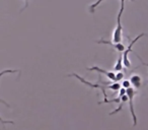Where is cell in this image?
I'll list each match as a JSON object with an SVG mask.
<instances>
[{
	"label": "cell",
	"mask_w": 148,
	"mask_h": 130,
	"mask_svg": "<svg viewBox=\"0 0 148 130\" xmlns=\"http://www.w3.org/2000/svg\"><path fill=\"white\" fill-rule=\"evenodd\" d=\"M137 91H136L135 89L133 87H130V89H127V93L126 95L128 96V99H129V109H130V113L132 115V119H133V126L137 125V117H136V114H135V110H134V97L136 96Z\"/></svg>",
	"instance_id": "4"
},
{
	"label": "cell",
	"mask_w": 148,
	"mask_h": 130,
	"mask_svg": "<svg viewBox=\"0 0 148 130\" xmlns=\"http://www.w3.org/2000/svg\"><path fill=\"white\" fill-rule=\"evenodd\" d=\"M125 9V0H121V7H120L119 13L117 17V25L114 30L113 34V43H121L122 41V33H123V28L121 23V17Z\"/></svg>",
	"instance_id": "1"
},
{
	"label": "cell",
	"mask_w": 148,
	"mask_h": 130,
	"mask_svg": "<svg viewBox=\"0 0 148 130\" xmlns=\"http://www.w3.org/2000/svg\"><path fill=\"white\" fill-rule=\"evenodd\" d=\"M132 1H133V0H132Z\"/></svg>",
	"instance_id": "14"
},
{
	"label": "cell",
	"mask_w": 148,
	"mask_h": 130,
	"mask_svg": "<svg viewBox=\"0 0 148 130\" xmlns=\"http://www.w3.org/2000/svg\"><path fill=\"white\" fill-rule=\"evenodd\" d=\"M143 36H145V34H141V35L137 36L134 40H132V41L130 42L129 46H128V47L126 48L125 51H124V53H123V64L126 68H130V67H131V62H130V60H129V53H131L132 52V48H133L134 44H135L139 39H141Z\"/></svg>",
	"instance_id": "3"
},
{
	"label": "cell",
	"mask_w": 148,
	"mask_h": 130,
	"mask_svg": "<svg viewBox=\"0 0 148 130\" xmlns=\"http://www.w3.org/2000/svg\"><path fill=\"white\" fill-rule=\"evenodd\" d=\"M129 80H130L131 85H133L135 89H139L140 87H141V85H142V77L140 76V75H138V74L132 75V76L130 77Z\"/></svg>",
	"instance_id": "7"
},
{
	"label": "cell",
	"mask_w": 148,
	"mask_h": 130,
	"mask_svg": "<svg viewBox=\"0 0 148 130\" xmlns=\"http://www.w3.org/2000/svg\"><path fill=\"white\" fill-rule=\"evenodd\" d=\"M121 87H123V89H130V87H131V83H130L129 79H124V80L122 81Z\"/></svg>",
	"instance_id": "10"
},
{
	"label": "cell",
	"mask_w": 148,
	"mask_h": 130,
	"mask_svg": "<svg viewBox=\"0 0 148 130\" xmlns=\"http://www.w3.org/2000/svg\"><path fill=\"white\" fill-rule=\"evenodd\" d=\"M123 67H124V64H123V55L120 54L119 58H118L117 62H116L115 66H114V71L116 72H120V71L123 70Z\"/></svg>",
	"instance_id": "9"
},
{
	"label": "cell",
	"mask_w": 148,
	"mask_h": 130,
	"mask_svg": "<svg viewBox=\"0 0 148 130\" xmlns=\"http://www.w3.org/2000/svg\"><path fill=\"white\" fill-rule=\"evenodd\" d=\"M97 44H107V45L112 46L114 49H116L118 52H120V53H121V52H124L126 50V47L122 43H113V42L106 41V40H103V39H101V40H99V41H97Z\"/></svg>",
	"instance_id": "6"
},
{
	"label": "cell",
	"mask_w": 148,
	"mask_h": 130,
	"mask_svg": "<svg viewBox=\"0 0 148 130\" xmlns=\"http://www.w3.org/2000/svg\"><path fill=\"white\" fill-rule=\"evenodd\" d=\"M128 101H129V99H128V96L127 95L123 96V97L121 98V103L119 104V107H118L116 110H114V111H112L111 113H110V115H115V114L119 113V112L123 109V106L125 105V103H126V102H128Z\"/></svg>",
	"instance_id": "8"
},
{
	"label": "cell",
	"mask_w": 148,
	"mask_h": 130,
	"mask_svg": "<svg viewBox=\"0 0 148 130\" xmlns=\"http://www.w3.org/2000/svg\"><path fill=\"white\" fill-rule=\"evenodd\" d=\"M136 56H137V57H138V59H139V60H140V61H141V63H142V64H143V65H146V66H147V67H148V63H145V62H144V61H143V60H142V59H141V57H139V56H138V55H137V54H136Z\"/></svg>",
	"instance_id": "12"
},
{
	"label": "cell",
	"mask_w": 148,
	"mask_h": 130,
	"mask_svg": "<svg viewBox=\"0 0 148 130\" xmlns=\"http://www.w3.org/2000/svg\"><path fill=\"white\" fill-rule=\"evenodd\" d=\"M87 70H89V71H97V72H99V73H103V74H105L106 76L110 79V80L115 81V83H116V72L109 71V70H105V69L101 68V67H99V66H92V67H89V68L87 67Z\"/></svg>",
	"instance_id": "5"
},
{
	"label": "cell",
	"mask_w": 148,
	"mask_h": 130,
	"mask_svg": "<svg viewBox=\"0 0 148 130\" xmlns=\"http://www.w3.org/2000/svg\"><path fill=\"white\" fill-rule=\"evenodd\" d=\"M23 1H25V6H23V9H25L27 6H29V0H23Z\"/></svg>",
	"instance_id": "13"
},
{
	"label": "cell",
	"mask_w": 148,
	"mask_h": 130,
	"mask_svg": "<svg viewBox=\"0 0 148 130\" xmlns=\"http://www.w3.org/2000/svg\"><path fill=\"white\" fill-rule=\"evenodd\" d=\"M68 76H74V77H76V78L78 79V80L80 81V83H82L83 85H87V87H91V89H101V91H103L105 99H107V98H108L107 93H106V89H108V87H109L110 85H112L111 81H108V83H103V81H101V85H97V83H90V81H87L86 79H84L83 77L79 76V75L76 74V73H72V74L68 75Z\"/></svg>",
	"instance_id": "2"
},
{
	"label": "cell",
	"mask_w": 148,
	"mask_h": 130,
	"mask_svg": "<svg viewBox=\"0 0 148 130\" xmlns=\"http://www.w3.org/2000/svg\"><path fill=\"white\" fill-rule=\"evenodd\" d=\"M124 76H125V74H124L122 71H120V72H117V73H116V83L123 81L124 80Z\"/></svg>",
	"instance_id": "11"
}]
</instances>
